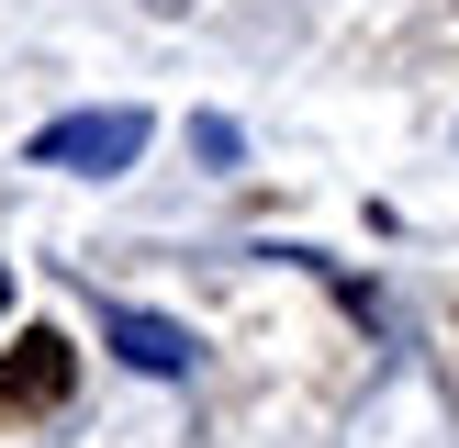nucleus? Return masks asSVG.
Listing matches in <instances>:
<instances>
[{
	"label": "nucleus",
	"mask_w": 459,
	"mask_h": 448,
	"mask_svg": "<svg viewBox=\"0 0 459 448\" xmlns=\"http://www.w3.org/2000/svg\"><path fill=\"white\" fill-rule=\"evenodd\" d=\"M0 314H12V269H0Z\"/></svg>",
	"instance_id": "obj_4"
},
{
	"label": "nucleus",
	"mask_w": 459,
	"mask_h": 448,
	"mask_svg": "<svg viewBox=\"0 0 459 448\" xmlns=\"http://www.w3.org/2000/svg\"><path fill=\"white\" fill-rule=\"evenodd\" d=\"M67 392H79V348H67L56 325H34V336H12V348H0V426L67 415Z\"/></svg>",
	"instance_id": "obj_1"
},
{
	"label": "nucleus",
	"mask_w": 459,
	"mask_h": 448,
	"mask_svg": "<svg viewBox=\"0 0 459 448\" xmlns=\"http://www.w3.org/2000/svg\"><path fill=\"white\" fill-rule=\"evenodd\" d=\"M112 348H124L134 370H157V381H179V370H191V336H179L169 314H124V303H112Z\"/></svg>",
	"instance_id": "obj_3"
},
{
	"label": "nucleus",
	"mask_w": 459,
	"mask_h": 448,
	"mask_svg": "<svg viewBox=\"0 0 459 448\" xmlns=\"http://www.w3.org/2000/svg\"><path fill=\"white\" fill-rule=\"evenodd\" d=\"M134 157H146V112H67L34 134V168H79V179H112Z\"/></svg>",
	"instance_id": "obj_2"
}]
</instances>
